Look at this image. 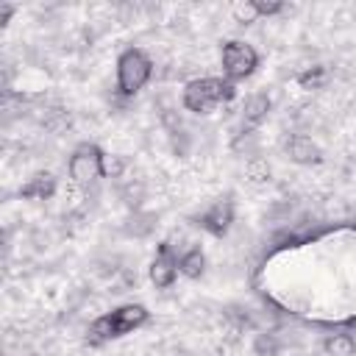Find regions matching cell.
<instances>
[{"mask_svg":"<svg viewBox=\"0 0 356 356\" xmlns=\"http://www.w3.org/2000/svg\"><path fill=\"white\" fill-rule=\"evenodd\" d=\"M147 320H150V312H147L142 303H122V306H117V309L100 314V317L89 325L86 342H89L92 348H100V345H106V342H111V339H120V337H125V334L139 331L142 325H147Z\"/></svg>","mask_w":356,"mask_h":356,"instance_id":"1","label":"cell"},{"mask_svg":"<svg viewBox=\"0 0 356 356\" xmlns=\"http://www.w3.org/2000/svg\"><path fill=\"white\" fill-rule=\"evenodd\" d=\"M234 97H236V86L228 78H217V75L192 78L184 83V92H181V103L192 114H209Z\"/></svg>","mask_w":356,"mask_h":356,"instance_id":"2","label":"cell"},{"mask_svg":"<svg viewBox=\"0 0 356 356\" xmlns=\"http://www.w3.org/2000/svg\"><path fill=\"white\" fill-rule=\"evenodd\" d=\"M153 78V58L142 47H128L117 58V92L122 97H134Z\"/></svg>","mask_w":356,"mask_h":356,"instance_id":"3","label":"cell"},{"mask_svg":"<svg viewBox=\"0 0 356 356\" xmlns=\"http://www.w3.org/2000/svg\"><path fill=\"white\" fill-rule=\"evenodd\" d=\"M106 153L95 142H78L67 159V172L72 184L78 186H92L100 178H106Z\"/></svg>","mask_w":356,"mask_h":356,"instance_id":"4","label":"cell"},{"mask_svg":"<svg viewBox=\"0 0 356 356\" xmlns=\"http://www.w3.org/2000/svg\"><path fill=\"white\" fill-rule=\"evenodd\" d=\"M220 67H222V78H228L231 83L245 81L256 72L259 53L245 39H228L222 42V50H220Z\"/></svg>","mask_w":356,"mask_h":356,"instance_id":"5","label":"cell"},{"mask_svg":"<svg viewBox=\"0 0 356 356\" xmlns=\"http://www.w3.org/2000/svg\"><path fill=\"white\" fill-rule=\"evenodd\" d=\"M234 217H236L234 197H231V195H222V197L211 200L203 211L192 214L189 220H192V225H197V228L206 231L209 236L222 239V236H228V231H231V225H234Z\"/></svg>","mask_w":356,"mask_h":356,"instance_id":"6","label":"cell"},{"mask_svg":"<svg viewBox=\"0 0 356 356\" xmlns=\"http://www.w3.org/2000/svg\"><path fill=\"white\" fill-rule=\"evenodd\" d=\"M178 261H181V253H178V248L170 239L156 245V256L150 259V267H147L150 281H153L156 289H167V286L175 284V278L181 275Z\"/></svg>","mask_w":356,"mask_h":356,"instance_id":"7","label":"cell"},{"mask_svg":"<svg viewBox=\"0 0 356 356\" xmlns=\"http://www.w3.org/2000/svg\"><path fill=\"white\" fill-rule=\"evenodd\" d=\"M273 111V97L267 92H253L245 97V106H242V114H239V131L236 136H253L259 131V125L270 117Z\"/></svg>","mask_w":356,"mask_h":356,"instance_id":"8","label":"cell"},{"mask_svg":"<svg viewBox=\"0 0 356 356\" xmlns=\"http://www.w3.org/2000/svg\"><path fill=\"white\" fill-rule=\"evenodd\" d=\"M284 153L292 164H300V167H314L323 161V147L309 134H289L284 142Z\"/></svg>","mask_w":356,"mask_h":356,"instance_id":"9","label":"cell"},{"mask_svg":"<svg viewBox=\"0 0 356 356\" xmlns=\"http://www.w3.org/2000/svg\"><path fill=\"white\" fill-rule=\"evenodd\" d=\"M56 189H58L56 175H53L50 170H39V172H33L25 184H19L17 195H19L22 200H50V197L56 195Z\"/></svg>","mask_w":356,"mask_h":356,"instance_id":"10","label":"cell"},{"mask_svg":"<svg viewBox=\"0 0 356 356\" xmlns=\"http://www.w3.org/2000/svg\"><path fill=\"white\" fill-rule=\"evenodd\" d=\"M178 270H181V275H184V278H192V281H197V278L206 273V253H203V248H200V245H192V248H186V250L181 253Z\"/></svg>","mask_w":356,"mask_h":356,"instance_id":"11","label":"cell"},{"mask_svg":"<svg viewBox=\"0 0 356 356\" xmlns=\"http://www.w3.org/2000/svg\"><path fill=\"white\" fill-rule=\"evenodd\" d=\"M325 356H356V337L348 331H331L323 339Z\"/></svg>","mask_w":356,"mask_h":356,"instance_id":"12","label":"cell"},{"mask_svg":"<svg viewBox=\"0 0 356 356\" xmlns=\"http://www.w3.org/2000/svg\"><path fill=\"white\" fill-rule=\"evenodd\" d=\"M42 128L50 131V134H67L72 128V114L64 108V106H47L42 108V117H39Z\"/></svg>","mask_w":356,"mask_h":356,"instance_id":"13","label":"cell"},{"mask_svg":"<svg viewBox=\"0 0 356 356\" xmlns=\"http://www.w3.org/2000/svg\"><path fill=\"white\" fill-rule=\"evenodd\" d=\"M295 83L303 92H317V89H323L328 83V70L323 64H312V67H306V70H300L295 75Z\"/></svg>","mask_w":356,"mask_h":356,"instance_id":"14","label":"cell"},{"mask_svg":"<svg viewBox=\"0 0 356 356\" xmlns=\"http://www.w3.org/2000/svg\"><path fill=\"white\" fill-rule=\"evenodd\" d=\"M245 178H248L253 186L267 184V181H270V164H267V159H261V156H248V159H245Z\"/></svg>","mask_w":356,"mask_h":356,"instance_id":"15","label":"cell"},{"mask_svg":"<svg viewBox=\"0 0 356 356\" xmlns=\"http://www.w3.org/2000/svg\"><path fill=\"white\" fill-rule=\"evenodd\" d=\"M231 17H234V22H239V25H250V22H259V19H261L253 0L234 3V6H231Z\"/></svg>","mask_w":356,"mask_h":356,"instance_id":"16","label":"cell"},{"mask_svg":"<svg viewBox=\"0 0 356 356\" xmlns=\"http://www.w3.org/2000/svg\"><path fill=\"white\" fill-rule=\"evenodd\" d=\"M253 350H256L259 356H278V339H275L273 334H256Z\"/></svg>","mask_w":356,"mask_h":356,"instance_id":"17","label":"cell"},{"mask_svg":"<svg viewBox=\"0 0 356 356\" xmlns=\"http://www.w3.org/2000/svg\"><path fill=\"white\" fill-rule=\"evenodd\" d=\"M253 3H256V11H259L261 19H264V17H278V14L286 11V6L278 3V0H253Z\"/></svg>","mask_w":356,"mask_h":356,"instance_id":"18","label":"cell"},{"mask_svg":"<svg viewBox=\"0 0 356 356\" xmlns=\"http://www.w3.org/2000/svg\"><path fill=\"white\" fill-rule=\"evenodd\" d=\"M14 11H17V6H11V3H0V22L8 25V19H11Z\"/></svg>","mask_w":356,"mask_h":356,"instance_id":"19","label":"cell"},{"mask_svg":"<svg viewBox=\"0 0 356 356\" xmlns=\"http://www.w3.org/2000/svg\"><path fill=\"white\" fill-rule=\"evenodd\" d=\"M350 164H353V167H356V150H353V153H350Z\"/></svg>","mask_w":356,"mask_h":356,"instance_id":"20","label":"cell"}]
</instances>
